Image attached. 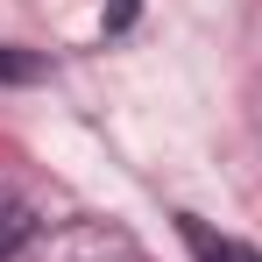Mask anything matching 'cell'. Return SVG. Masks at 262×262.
Returning <instances> with one entry per match:
<instances>
[{
	"label": "cell",
	"mask_w": 262,
	"mask_h": 262,
	"mask_svg": "<svg viewBox=\"0 0 262 262\" xmlns=\"http://www.w3.org/2000/svg\"><path fill=\"white\" fill-rule=\"evenodd\" d=\"M184 248L199 262H262L255 248H241V241H227V234H213L206 220H184Z\"/></svg>",
	"instance_id": "obj_1"
},
{
	"label": "cell",
	"mask_w": 262,
	"mask_h": 262,
	"mask_svg": "<svg viewBox=\"0 0 262 262\" xmlns=\"http://www.w3.org/2000/svg\"><path fill=\"white\" fill-rule=\"evenodd\" d=\"M36 64H21V57H0V78H29Z\"/></svg>",
	"instance_id": "obj_2"
}]
</instances>
